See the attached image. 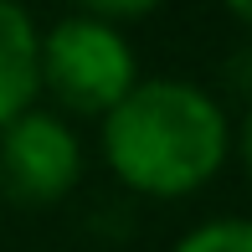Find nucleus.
<instances>
[{"instance_id":"nucleus-1","label":"nucleus","mask_w":252,"mask_h":252,"mask_svg":"<svg viewBox=\"0 0 252 252\" xmlns=\"http://www.w3.org/2000/svg\"><path fill=\"white\" fill-rule=\"evenodd\" d=\"M232 129L206 88L180 77L134 83L103 113L108 170L139 196H190L226 165Z\"/></svg>"},{"instance_id":"nucleus-2","label":"nucleus","mask_w":252,"mask_h":252,"mask_svg":"<svg viewBox=\"0 0 252 252\" xmlns=\"http://www.w3.org/2000/svg\"><path fill=\"white\" fill-rule=\"evenodd\" d=\"M139 83L134 47L119 26L93 16H67L41 36V88L72 113H108Z\"/></svg>"},{"instance_id":"nucleus-3","label":"nucleus","mask_w":252,"mask_h":252,"mask_svg":"<svg viewBox=\"0 0 252 252\" xmlns=\"http://www.w3.org/2000/svg\"><path fill=\"white\" fill-rule=\"evenodd\" d=\"M83 180V144L57 113L26 108L0 129V196L16 206H57Z\"/></svg>"},{"instance_id":"nucleus-4","label":"nucleus","mask_w":252,"mask_h":252,"mask_svg":"<svg viewBox=\"0 0 252 252\" xmlns=\"http://www.w3.org/2000/svg\"><path fill=\"white\" fill-rule=\"evenodd\" d=\"M41 93V31L21 0H0V129Z\"/></svg>"},{"instance_id":"nucleus-5","label":"nucleus","mask_w":252,"mask_h":252,"mask_svg":"<svg viewBox=\"0 0 252 252\" xmlns=\"http://www.w3.org/2000/svg\"><path fill=\"white\" fill-rule=\"evenodd\" d=\"M175 252H252V226L242 216H221V221H206L190 237H180Z\"/></svg>"},{"instance_id":"nucleus-6","label":"nucleus","mask_w":252,"mask_h":252,"mask_svg":"<svg viewBox=\"0 0 252 252\" xmlns=\"http://www.w3.org/2000/svg\"><path fill=\"white\" fill-rule=\"evenodd\" d=\"M83 16H93V21H124V16H144V10H155L159 0H72Z\"/></svg>"},{"instance_id":"nucleus-7","label":"nucleus","mask_w":252,"mask_h":252,"mask_svg":"<svg viewBox=\"0 0 252 252\" xmlns=\"http://www.w3.org/2000/svg\"><path fill=\"white\" fill-rule=\"evenodd\" d=\"M226 10H232L237 21H247V10H252V0H226Z\"/></svg>"}]
</instances>
